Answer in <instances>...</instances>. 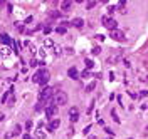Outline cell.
<instances>
[{
	"instance_id": "6da1fadb",
	"label": "cell",
	"mask_w": 148,
	"mask_h": 139,
	"mask_svg": "<svg viewBox=\"0 0 148 139\" xmlns=\"http://www.w3.org/2000/svg\"><path fill=\"white\" fill-rule=\"evenodd\" d=\"M67 94L64 91H57V92H54V97H52V101H54V104L57 106V107H62V106H66L67 104Z\"/></svg>"
},
{
	"instance_id": "7a4b0ae2",
	"label": "cell",
	"mask_w": 148,
	"mask_h": 139,
	"mask_svg": "<svg viewBox=\"0 0 148 139\" xmlns=\"http://www.w3.org/2000/svg\"><path fill=\"white\" fill-rule=\"evenodd\" d=\"M101 22H103V25H104L108 30H111V32L118 29V22L114 20L113 17H109V15H103V17H101Z\"/></svg>"
},
{
	"instance_id": "3957f363",
	"label": "cell",
	"mask_w": 148,
	"mask_h": 139,
	"mask_svg": "<svg viewBox=\"0 0 148 139\" xmlns=\"http://www.w3.org/2000/svg\"><path fill=\"white\" fill-rule=\"evenodd\" d=\"M50 97H54V92H52V87H42V91L39 92V102H47Z\"/></svg>"
},
{
	"instance_id": "277c9868",
	"label": "cell",
	"mask_w": 148,
	"mask_h": 139,
	"mask_svg": "<svg viewBox=\"0 0 148 139\" xmlns=\"http://www.w3.org/2000/svg\"><path fill=\"white\" fill-rule=\"evenodd\" d=\"M57 106H56L54 102L52 104H47L45 106V109H44V114H45V119H47V121H52V119L56 117V114H57Z\"/></svg>"
},
{
	"instance_id": "5b68a950",
	"label": "cell",
	"mask_w": 148,
	"mask_h": 139,
	"mask_svg": "<svg viewBox=\"0 0 148 139\" xmlns=\"http://www.w3.org/2000/svg\"><path fill=\"white\" fill-rule=\"evenodd\" d=\"M34 139H47V131L44 127H35L34 129Z\"/></svg>"
},
{
	"instance_id": "8992f818",
	"label": "cell",
	"mask_w": 148,
	"mask_h": 139,
	"mask_svg": "<svg viewBox=\"0 0 148 139\" xmlns=\"http://www.w3.org/2000/svg\"><path fill=\"white\" fill-rule=\"evenodd\" d=\"M69 121H71V122H77V121H79V109H77V107H71V109H69Z\"/></svg>"
},
{
	"instance_id": "52a82bcc",
	"label": "cell",
	"mask_w": 148,
	"mask_h": 139,
	"mask_svg": "<svg viewBox=\"0 0 148 139\" xmlns=\"http://www.w3.org/2000/svg\"><path fill=\"white\" fill-rule=\"evenodd\" d=\"M59 126H61V119H52V121H49L47 129H45V131H47V132H52V131H56Z\"/></svg>"
},
{
	"instance_id": "ba28073f",
	"label": "cell",
	"mask_w": 148,
	"mask_h": 139,
	"mask_svg": "<svg viewBox=\"0 0 148 139\" xmlns=\"http://www.w3.org/2000/svg\"><path fill=\"white\" fill-rule=\"evenodd\" d=\"M111 39H113V40H118V42H123V40H124V34H123V32L121 30H113V32H111Z\"/></svg>"
},
{
	"instance_id": "9c48e42d",
	"label": "cell",
	"mask_w": 148,
	"mask_h": 139,
	"mask_svg": "<svg viewBox=\"0 0 148 139\" xmlns=\"http://www.w3.org/2000/svg\"><path fill=\"white\" fill-rule=\"evenodd\" d=\"M12 49L10 47H7V45H3L2 49H0V57L2 59H7V57H12Z\"/></svg>"
},
{
	"instance_id": "30bf717a",
	"label": "cell",
	"mask_w": 148,
	"mask_h": 139,
	"mask_svg": "<svg viewBox=\"0 0 148 139\" xmlns=\"http://www.w3.org/2000/svg\"><path fill=\"white\" fill-rule=\"evenodd\" d=\"M71 25H74L76 29H82V27H84V18H81V17H74V18H72V22H71Z\"/></svg>"
},
{
	"instance_id": "8fae6325",
	"label": "cell",
	"mask_w": 148,
	"mask_h": 139,
	"mask_svg": "<svg viewBox=\"0 0 148 139\" xmlns=\"http://www.w3.org/2000/svg\"><path fill=\"white\" fill-rule=\"evenodd\" d=\"M47 54H49V50L45 47H39V49H37V57H39L40 61H44V59L47 57Z\"/></svg>"
},
{
	"instance_id": "7c38bea8",
	"label": "cell",
	"mask_w": 148,
	"mask_h": 139,
	"mask_svg": "<svg viewBox=\"0 0 148 139\" xmlns=\"http://www.w3.org/2000/svg\"><path fill=\"white\" fill-rule=\"evenodd\" d=\"M67 76H69V79H79V71L76 67H69Z\"/></svg>"
},
{
	"instance_id": "4fadbf2b",
	"label": "cell",
	"mask_w": 148,
	"mask_h": 139,
	"mask_svg": "<svg viewBox=\"0 0 148 139\" xmlns=\"http://www.w3.org/2000/svg\"><path fill=\"white\" fill-rule=\"evenodd\" d=\"M72 8V2L71 0H64V2H61V10L62 12H69Z\"/></svg>"
},
{
	"instance_id": "5bb4252c",
	"label": "cell",
	"mask_w": 148,
	"mask_h": 139,
	"mask_svg": "<svg viewBox=\"0 0 148 139\" xmlns=\"http://www.w3.org/2000/svg\"><path fill=\"white\" fill-rule=\"evenodd\" d=\"M49 77H50V74H49L47 69H45L44 74H42V77H40V81H39V84H40V86H45V84L49 82Z\"/></svg>"
},
{
	"instance_id": "9a60e30c",
	"label": "cell",
	"mask_w": 148,
	"mask_h": 139,
	"mask_svg": "<svg viewBox=\"0 0 148 139\" xmlns=\"http://www.w3.org/2000/svg\"><path fill=\"white\" fill-rule=\"evenodd\" d=\"M42 47H45L47 50H50V49H54V47H56V44H54V40H52V39L45 37V39H44V45H42Z\"/></svg>"
},
{
	"instance_id": "2e32d148",
	"label": "cell",
	"mask_w": 148,
	"mask_h": 139,
	"mask_svg": "<svg viewBox=\"0 0 148 139\" xmlns=\"http://www.w3.org/2000/svg\"><path fill=\"white\" fill-rule=\"evenodd\" d=\"M84 64H86L87 71H92V67H94V61L92 59H84Z\"/></svg>"
},
{
	"instance_id": "e0dca14e",
	"label": "cell",
	"mask_w": 148,
	"mask_h": 139,
	"mask_svg": "<svg viewBox=\"0 0 148 139\" xmlns=\"http://www.w3.org/2000/svg\"><path fill=\"white\" fill-rule=\"evenodd\" d=\"M0 40H2L3 44H7V47H8V44H10V35H8V34H2V35H0Z\"/></svg>"
},
{
	"instance_id": "ac0fdd59",
	"label": "cell",
	"mask_w": 148,
	"mask_h": 139,
	"mask_svg": "<svg viewBox=\"0 0 148 139\" xmlns=\"http://www.w3.org/2000/svg\"><path fill=\"white\" fill-rule=\"evenodd\" d=\"M12 134H13V136H18V134H22V126H20V124H15V126H13Z\"/></svg>"
},
{
	"instance_id": "d6986e66",
	"label": "cell",
	"mask_w": 148,
	"mask_h": 139,
	"mask_svg": "<svg viewBox=\"0 0 148 139\" xmlns=\"http://www.w3.org/2000/svg\"><path fill=\"white\" fill-rule=\"evenodd\" d=\"M94 89H96V81H91L89 84L86 86V91H87V92H92Z\"/></svg>"
},
{
	"instance_id": "ffe728a7",
	"label": "cell",
	"mask_w": 148,
	"mask_h": 139,
	"mask_svg": "<svg viewBox=\"0 0 148 139\" xmlns=\"http://www.w3.org/2000/svg\"><path fill=\"white\" fill-rule=\"evenodd\" d=\"M92 76V72L91 71H87V69H86V71H82L81 74H79V77H82V79H89Z\"/></svg>"
},
{
	"instance_id": "44dd1931",
	"label": "cell",
	"mask_w": 148,
	"mask_h": 139,
	"mask_svg": "<svg viewBox=\"0 0 148 139\" xmlns=\"http://www.w3.org/2000/svg\"><path fill=\"white\" fill-rule=\"evenodd\" d=\"M56 34H59V35H64V34H66V27H64V25H59V27H56Z\"/></svg>"
},
{
	"instance_id": "7402d4cb",
	"label": "cell",
	"mask_w": 148,
	"mask_h": 139,
	"mask_svg": "<svg viewBox=\"0 0 148 139\" xmlns=\"http://www.w3.org/2000/svg\"><path fill=\"white\" fill-rule=\"evenodd\" d=\"M111 117H113V121H114V122H118V124L121 122V121H119V117H118V114H116V111H114V109L111 111Z\"/></svg>"
},
{
	"instance_id": "603a6c76",
	"label": "cell",
	"mask_w": 148,
	"mask_h": 139,
	"mask_svg": "<svg viewBox=\"0 0 148 139\" xmlns=\"http://www.w3.org/2000/svg\"><path fill=\"white\" fill-rule=\"evenodd\" d=\"M96 5H98V2H87L86 3V10H91V8H94Z\"/></svg>"
},
{
	"instance_id": "cb8c5ba5",
	"label": "cell",
	"mask_w": 148,
	"mask_h": 139,
	"mask_svg": "<svg viewBox=\"0 0 148 139\" xmlns=\"http://www.w3.org/2000/svg\"><path fill=\"white\" fill-rule=\"evenodd\" d=\"M13 104H15V97L10 96V97L7 99V106H13Z\"/></svg>"
},
{
	"instance_id": "d4e9b609",
	"label": "cell",
	"mask_w": 148,
	"mask_h": 139,
	"mask_svg": "<svg viewBox=\"0 0 148 139\" xmlns=\"http://www.w3.org/2000/svg\"><path fill=\"white\" fill-rule=\"evenodd\" d=\"M54 52H56V55H62V49L59 47V45H56V47H54Z\"/></svg>"
},
{
	"instance_id": "484cf974",
	"label": "cell",
	"mask_w": 148,
	"mask_h": 139,
	"mask_svg": "<svg viewBox=\"0 0 148 139\" xmlns=\"http://www.w3.org/2000/svg\"><path fill=\"white\" fill-rule=\"evenodd\" d=\"M101 54V47H94L92 49V55H99Z\"/></svg>"
},
{
	"instance_id": "4316f807",
	"label": "cell",
	"mask_w": 148,
	"mask_h": 139,
	"mask_svg": "<svg viewBox=\"0 0 148 139\" xmlns=\"http://www.w3.org/2000/svg\"><path fill=\"white\" fill-rule=\"evenodd\" d=\"M24 15H25L24 8H17V17H24Z\"/></svg>"
},
{
	"instance_id": "83f0119b",
	"label": "cell",
	"mask_w": 148,
	"mask_h": 139,
	"mask_svg": "<svg viewBox=\"0 0 148 139\" xmlns=\"http://www.w3.org/2000/svg\"><path fill=\"white\" fill-rule=\"evenodd\" d=\"M50 32H52V27H49V25H45L44 27V34L47 35V34H50Z\"/></svg>"
},
{
	"instance_id": "f1b7e54d",
	"label": "cell",
	"mask_w": 148,
	"mask_h": 139,
	"mask_svg": "<svg viewBox=\"0 0 148 139\" xmlns=\"http://www.w3.org/2000/svg\"><path fill=\"white\" fill-rule=\"evenodd\" d=\"M91 127H92V126H91V124H89V126H86V127H84V131H82V132H84V134H86V136H87V134H89V132H91Z\"/></svg>"
},
{
	"instance_id": "f546056e",
	"label": "cell",
	"mask_w": 148,
	"mask_h": 139,
	"mask_svg": "<svg viewBox=\"0 0 148 139\" xmlns=\"http://www.w3.org/2000/svg\"><path fill=\"white\" fill-rule=\"evenodd\" d=\"M138 96H140V97H146V96H148V91L143 89V91H140V94H138Z\"/></svg>"
},
{
	"instance_id": "4dcf8cb0",
	"label": "cell",
	"mask_w": 148,
	"mask_h": 139,
	"mask_svg": "<svg viewBox=\"0 0 148 139\" xmlns=\"http://www.w3.org/2000/svg\"><path fill=\"white\" fill-rule=\"evenodd\" d=\"M123 66L130 69V67H131V62H130V61H128V59H124V61H123Z\"/></svg>"
},
{
	"instance_id": "1f68e13d",
	"label": "cell",
	"mask_w": 148,
	"mask_h": 139,
	"mask_svg": "<svg viewBox=\"0 0 148 139\" xmlns=\"http://www.w3.org/2000/svg\"><path fill=\"white\" fill-rule=\"evenodd\" d=\"M5 84H7V81H5V79H3V77H0V89H2V87L5 86Z\"/></svg>"
},
{
	"instance_id": "d6a6232c",
	"label": "cell",
	"mask_w": 148,
	"mask_h": 139,
	"mask_svg": "<svg viewBox=\"0 0 148 139\" xmlns=\"http://www.w3.org/2000/svg\"><path fill=\"white\" fill-rule=\"evenodd\" d=\"M140 82H143V84H148V76H145V77H140Z\"/></svg>"
},
{
	"instance_id": "836d02e7",
	"label": "cell",
	"mask_w": 148,
	"mask_h": 139,
	"mask_svg": "<svg viewBox=\"0 0 148 139\" xmlns=\"http://www.w3.org/2000/svg\"><path fill=\"white\" fill-rule=\"evenodd\" d=\"M30 66H32V67H35V66H39V64H37V59H32V61H30Z\"/></svg>"
},
{
	"instance_id": "e575fe53",
	"label": "cell",
	"mask_w": 148,
	"mask_h": 139,
	"mask_svg": "<svg viewBox=\"0 0 148 139\" xmlns=\"http://www.w3.org/2000/svg\"><path fill=\"white\" fill-rule=\"evenodd\" d=\"M128 94H130V97H133V99H136V94H135V92H133V91H128Z\"/></svg>"
},
{
	"instance_id": "d590c367",
	"label": "cell",
	"mask_w": 148,
	"mask_h": 139,
	"mask_svg": "<svg viewBox=\"0 0 148 139\" xmlns=\"http://www.w3.org/2000/svg\"><path fill=\"white\" fill-rule=\"evenodd\" d=\"M104 131H106V132H108V134H109V136H113V134H114V131H111V129H109V127H104Z\"/></svg>"
},
{
	"instance_id": "8d00e7d4",
	"label": "cell",
	"mask_w": 148,
	"mask_h": 139,
	"mask_svg": "<svg viewBox=\"0 0 148 139\" xmlns=\"http://www.w3.org/2000/svg\"><path fill=\"white\" fill-rule=\"evenodd\" d=\"M98 124H99V126H104V121L99 117V116H98Z\"/></svg>"
},
{
	"instance_id": "74e56055",
	"label": "cell",
	"mask_w": 148,
	"mask_h": 139,
	"mask_svg": "<svg viewBox=\"0 0 148 139\" xmlns=\"http://www.w3.org/2000/svg\"><path fill=\"white\" fill-rule=\"evenodd\" d=\"M12 137H13L12 132H7V134H5V139H12Z\"/></svg>"
},
{
	"instance_id": "f35d334b",
	"label": "cell",
	"mask_w": 148,
	"mask_h": 139,
	"mask_svg": "<svg viewBox=\"0 0 148 139\" xmlns=\"http://www.w3.org/2000/svg\"><path fill=\"white\" fill-rule=\"evenodd\" d=\"M66 54H69V55H72V54H74V50H72V49H66Z\"/></svg>"
},
{
	"instance_id": "ab89813d",
	"label": "cell",
	"mask_w": 148,
	"mask_h": 139,
	"mask_svg": "<svg viewBox=\"0 0 148 139\" xmlns=\"http://www.w3.org/2000/svg\"><path fill=\"white\" fill-rule=\"evenodd\" d=\"M25 127H27V129H30V127H32V121H27V124H25Z\"/></svg>"
},
{
	"instance_id": "60d3db41",
	"label": "cell",
	"mask_w": 148,
	"mask_h": 139,
	"mask_svg": "<svg viewBox=\"0 0 148 139\" xmlns=\"http://www.w3.org/2000/svg\"><path fill=\"white\" fill-rule=\"evenodd\" d=\"M96 39H98V40H101V42H103V40H104V35H96Z\"/></svg>"
},
{
	"instance_id": "b9f144b4",
	"label": "cell",
	"mask_w": 148,
	"mask_h": 139,
	"mask_svg": "<svg viewBox=\"0 0 148 139\" xmlns=\"http://www.w3.org/2000/svg\"><path fill=\"white\" fill-rule=\"evenodd\" d=\"M3 119H5V114H2V112H0V121H3Z\"/></svg>"
},
{
	"instance_id": "7bdbcfd3",
	"label": "cell",
	"mask_w": 148,
	"mask_h": 139,
	"mask_svg": "<svg viewBox=\"0 0 148 139\" xmlns=\"http://www.w3.org/2000/svg\"><path fill=\"white\" fill-rule=\"evenodd\" d=\"M24 139H32V137L29 136V134H24Z\"/></svg>"
},
{
	"instance_id": "ee69618b",
	"label": "cell",
	"mask_w": 148,
	"mask_h": 139,
	"mask_svg": "<svg viewBox=\"0 0 148 139\" xmlns=\"http://www.w3.org/2000/svg\"><path fill=\"white\" fill-rule=\"evenodd\" d=\"M145 134H146V136H148V126H146V129H145Z\"/></svg>"
}]
</instances>
